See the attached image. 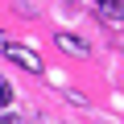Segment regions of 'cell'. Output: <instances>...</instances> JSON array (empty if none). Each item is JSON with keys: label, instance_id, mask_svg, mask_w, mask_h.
<instances>
[{"label": "cell", "instance_id": "obj_1", "mask_svg": "<svg viewBox=\"0 0 124 124\" xmlns=\"http://www.w3.org/2000/svg\"><path fill=\"white\" fill-rule=\"evenodd\" d=\"M4 54L17 62L21 70H29V75H41V58H37V50H29V46H21V41H4Z\"/></svg>", "mask_w": 124, "mask_h": 124}, {"label": "cell", "instance_id": "obj_6", "mask_svg": "<svg viewBox=\"0 0 124 124\" xmlns=\"http://www.w3.org/2000/svg\"><path fill=\"white\" fill-rule=\"evenodd\" d=\"M0 46H4V33H0Z\"/></svg>", "mask_w": 124, "mask_h": 124}, {"label": "cell", "instance_id": "obj_5", "mask_svg": "<svg viewBox=\"0 0 124 124\" xmlns=\"http://www.w3.org/2000/svg\"><path fill=\"white\" fill-rule=\"evenodd\" d=\"M0 124H29L25 116H0Z\"/></svg>", "mask_w": 124, "mask_h": 124}, {"label": "cell", "instance_id": "obj_2", "mask_svg": "<svg viewBox=\"0 0 124 124\" xmlns=\"http://www.w3.org/2000/svg\"><path fill=\"white\" fill-rule=\"evenodd\" d=\"M99 21L124 25V0H99Z\"/></svg>", "mask_w": 124, "mask_h": 124}, {"label": "cell", "instance_id": "obj_4", "mask_svg": "<svg viewBox=\"0 0 124 124\" xmlns=\"http://www.w3.org/2000/svg\"><path fill=\"white\" fill-rule=\"evenodd\" d=\"M8 103H13V87L0 79V108H8Z\"/></svg>", "mask_w": 124, "mask_h": 124}, {"label": "cell", "instance_id": "obj_3", "mask_svg": "<svg viewBox=\"0 0 124 124\" xmlns=\"http://www.w3.org/2000/svg\"><path fill=\"white\" fill-rule=\"evenodd\" d=\"M58 46L66 50V54H79V58H83V54H91V46H87L83 37H75V33H58Z\"/></svg>", "mask_w": 124, "mask_h": 124}]
</instances>
